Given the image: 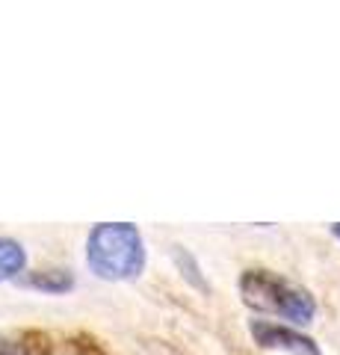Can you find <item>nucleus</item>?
<instances>
[{
  "label": "nucleus",
  "mask_w": 340,
  "mask_h": 355,
  "mask_svg": "<svg viewBox=\"0 0 340 355\" xmlns=\"http://www.w3.org/2000/svg\"><path fill=\"white\" fill-rule=\"evenodd\" d=\"M249 335L255 338V343L263 349H278V352H290V355H323L314 338L302 335L299 329L287 326V323L249 320Z\"/></svg>",
  "instance_id": "obj_3"
},
{
  "label": "nucleus",
  "mask_w": 340,
  "mask_h": 355,
  "mask_svg": "<svg viewBox=\"0 0 340 355\" xmlns=\"http://www.w3.org/2000/svg\"><path fill=\"white\" fill-rule=\"evenodd\" d=\"M27 272V249L15 237H0V284L15 282Z\"/></svg>",
  "instance_id": "obj_5"
},
{
  "label": "nucleus",
  "mask_w": 340,
  "mask_h": 355,
  "mask_svg": "<svg viewBox=\"0 0 340 355\" xmlns=\"http://www.w3.org/2000/svg\"><path fill=\"white\" fill-rule=\"evenodd\" d=\"M237 291L246 308L258 311V314L278 317L296 329L314 323L316 317V299L308 287L296 284L287 275L267 270V266H249L240 272Z\"/></svg>",
  "instance_id": "obj_2"
},
{
  "label": "nucleus",
  "mask_w": 340,
  "mask_h": 355,
  "mask_svg": "<svg viewBox=\"0 0 340 355\" xmlns=\"http://www.w3.org/2000/svg\"><path fill=\"white\" fill-rule=\"evenodd\" d=\"M86 266L95 279L134 282L148 266V246L134 222H98L86 237Z\"/></svg>",
  "instance_id": "obj_1"
},
{
  "label": "nucleus",
  "mask_w": 340,
  "mask_h": 355,
  "mask_svg": "<svg viewBox=\"0 0 340 355\" xmlns=\"http://www.w3.org/2000/svg\"><path fill=\"white\" fill-rule=\"evenodd\" d=\"M21 284L30 287V291H39V293H48V296H62L74 291V279L71 270H62V266H51V270H36V272H27Z\"/></svg>",
  "instance_id": "obj_4"
},
{
  "label": "nucleus",
  "mask_w": 340,
  "mask_h": 355,
  "mask_svg": "<svg viewBox=\"0 0 340 355\" xmlns=\"http://www.w3.org/2000/svg\"><path fill=\"white\" fill-rule=\"evenodd\" d=\"M172 261H175V266H178L181 279L186 284H193L195 291H211V284H207L204 272H202V263L195 261V254L186 246H178V243H175V246H172Z\"/></svg>",
  "instance_id": "obj_6"
},
{
  "label": "nucleus",
  "mask_w": 340,
  "mask_h": 355,
  "mask_svg": "<svg viewBox=\"0 0 340 355\" xmlns=\"http://www.w3.org/2000/svg\"><path fill=\"white\" fill-rule=\"evenodd\" d=\"M332 234H334V237L340 240V222H337V225H332Z\"/></svg>",
  "instance_id": "obj_7"
}]
</instances>
